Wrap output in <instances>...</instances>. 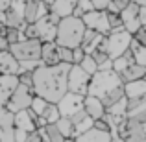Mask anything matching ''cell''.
<instances>
[{"instance_id":"obj_47","label":"cell","mask_w":146,"mask_h":142,"mask_svg":"<svg viewBox=\"0 0 146 142\" xmlns=\"http://www.w3.org/2000/svg\"><path fill=\"white\" fill-rule=\"evenodd\" d=\"M139 20H141V26H146V7L141 6L139 9Z\"/></svg>"},{"instance_id":"obj_16","label":"cell","mask_w":146,"mask_h":142,"mask_svg":"<svg viewBox=\"0 0 146 142\" xmlns=\"http://www.w3.org/2000/svg\"><path fill=\"white\" fill-rule=\"evenodd\" d=\"M83 111H85L94 122L102 120V118L106 116V105L102 103L100 98H94V96H85V100H83Z\"/></svg>"},{"instance_id":"obj_26","label":"cell","mask_w":146,"mask_h":142,"mask_svg":"<svg viewBox=\"0 0 146 142\" xmlns=\"http://www.w3.org/2000/svg\"><path fill=\"white\" fill-rule=\"evenodd\" d=\"M124 83H131V81H139V79L146 78V67H141V65H129V68L120 76Z\"/></svg>"},{"instance_id":"obj_32","label":"cell","mask_w":146,"mask_h":142,"mask_svg":"<svg viewBox=\"0 0 146 142\" xmlns=\"http://www.w3.org/2000/svg\"><path fill=\"white\" fill-rule=\"evenodd\" d=\"M131 4V0H111L109 6H107V13H115V15H120L126 7Z\"/></svg>"},{"instance_id":"obj_2","label":"cell","mask_w":146,"mask_h":142,"mask_svg":"<svg viewBox=\"0 0 146 142\" xmlns=\"http://www.w3.org/2000/svg\"><path fill=\"white\" fill-rule=\"evenodd\" d=\"M85 24L82 18L76 17H65L57 24V35H56V44L59 48H80L82 46L83 35H85Z\"/></svg>"},{"instance_id":"obj_43","label":"cell","mask_w":146,"mask_h":142,"mask_svg":"<svg viewBox=\"0 0 146 142\" xmlns=\"http://www.w3.org/2000/svg\"><path fill=\"white\" fill-rule=\"evenodd\" d=\"M91 2H93V7L96 11H107V6L111 0H91Z\"/></svg>"},{"instance_id":"obj_12","label":"cell","mask_w":146,"mask_h":142,"mask_svg":"<svg viewBox=\"0 0 146 142\" xmlns=\"http://www.w3.org/2000/svg\"><path fill=\"white\" fill-rule=\"evenodd\" d=\"M139 9H141L139 4L131 2V4H129V6L120 13L122 26H124V30H126L128 33H131V35H135V33L139 32L141 28H143V26H141V20H139Z\"/></svg>"},{"instance_id":"obj_50","label":"cell","mask_w":146,"mask_h":142,"mask_svg":"<svg viewBox=\"0 0 146 142\" xmlns=\"http://www.w3.org/2000/svg\"><path fill=\"white\" fill-rule=\"evenodd\" d=\"M41 2H44V4H48V6H52V2H54V0H41Z\"/></svg>"},{"instance_id":"obj_40","label":"cell","mask_w":146,"mask_h":142,"mask_svg":"<svg viewBox=\"0 0 146 142\" xmlns=\"http://www.w3.org/2000/svg\"><path fill=\"white\" fill-rule=\"evenodd\" d=\"M85 55H87V53L83 52L82 46L74 48V50H72V65H82V61L85 59Z\"/></svg>"},{"instance_id":"obj_14","label":"cell","mask_w":146,"mask_h":142,"mask_svg":"<svg viewBox=\"0 0 146 142\" xmlns=\"http://www.w3.org/2000/svg\"><path fill=\"white\" fill-rule=\"evenodd\" d=\"M15 114H11L6 107H0V142H13L15 133Z\"/></svg>"},{"instance_id":"obj_18","label":"cell","mask_w":146,"mask_h":142,"mask_svg":"<svg viewBox=\"0 0 146 142\" xmlns=\"http://www.w3.org/2000/svg\"><path fill=\"white\" fill-rule=\"evenodd\" d=\"M0 74H4V76H19L21 74V63L13 57L11 52L0 53Z\"/></svg>"},{"instance_id":"obj_13","label":"cell","mask_w":146,"mask_h":142,"mask_svg":"<svg viewBox=\"0 0 146 142\" xmlns=\"http://www.w3.org/2000/svg\"><path fill=\"white\" fill-rule=\"evenodd\" d=\"M50 13V6L41 0H26L24 6V22L26 24H35L39 18L46 17Z\"/></svg>"},{"instance_id":"obj_3","label":"cell","mask_w":146,"mask_h":142,"mask_svg":"<svg viewBox=\"0 0 146 142\" xmlns=\"http://www.w3.org/2000/svg\"><path fill=\"white\" fill-rule=\"evenodd\" d=\"M120 87H124V81L115 70H98L91 78L87 96H94V98L104 100L109 92L120 89Z\"/></svg>"},{"instance_id":"obj_17","label":"cell","mask_w":146,"mask_h":142,"mask_svg":"<svg viewBox=\"0 0 146 142\" xmlns=\"http://www.w3.org/2000/svg\"><path fill=\"white\" fill-rule=\"evenodd\" d=\"M35 118L37 116L30 109L17 113V114H15V120H13L15 122V129H21V131H26V133L37 131V127H35Z\"/></svg>"},{"instance_id":"obj_45","label":"cell","mask_w":146,"mask_h":142,"mask_svg":"<svg viewBox=\"0 0 146 142\" xmlns=\"http://www.w3.org/2000/svg\"><path fill=\"white\" fill-rule=\"evenodd\" d=\"M2 52H9V43H7V39H6V32L0 35V53Z\"/></svg>"},{"instance_id":"obj_41","label":"cell","mask_w":146,"mask_h":142,"mask_svg":"<svg viewBox=\"0 0 146 142\" xmlns=\"http://www.w3.org/2000/svg\"><path fill=\"white\" fill-rule=\"evenodd\" d=\"M133 39H135L137 43L141 44V46H144V48H146V26H143V28H141L139 32L133 35Z\"/></svg>"},{"instance_id":"obj_1","label":"cell","mask_w":146,"mask_h":142,"mask_svg":"<svg viewBox=\"0 0 146 142\" xmlns=\"http://www.w3.org/2000/svg\"><path fill=\"white\" fill-rule=\"evenodd\" d=\"M72 65L59 63L56 67L41 65L33 72V94L46 100L48 103H56L68 92V72Z\"/></svg>"},{"instance_id":"obj_44","label":"cell","mask_w":146,"mask_h":142,"mask_svg":"<svg viewBox=\"0 0 146 142\" xmlns=\"http://www.w3.org/2000/svg\"><path fill=\"white\" fill-rule=\"evenodd\" d=\"M94 129H98V131H106V133L111 131V127L107 125V122L104 120V118H102V120H96V122H94Z\"/></svg>"},{"instance_id":"obj_51","label":"cell","mask_w":146,"mask_h":142,"mask_svg":"<svg viewBox=\"0 0 146 142\" xmlns=\"http://www.w3.org/2000/svg\"><path fill=\"white\" fill-rule=\"evenodd\" d=\"M43 142H46V140H43Z\"/></svg>"},{"instance_id":"obj_30","label":"cell","mask_w":146,"mask_h":142,"mask_svg":"<svg viewBox=\"0 0 146 142\" xmlns=\"http://www.w3.org/2000/svg\"><path fill=\"white\" fill-rule=\"evenodd\" d=\"M48 105H50V103L46 102V100L39 98V96H33L32 105H30V111H32V113L35 114V116H43V114H44V111L48 109Z\"/></svg>"},{"instance_id":"obj_52","label":"cell","mask_w":146,"mask_h":142,"mask_svg":"<svg viewBox=\"0 0 146 142\" xmlns=\"http://www.w3.org/2000/svg\"><path fill=\"white\" fill-rule=\"evenodd\" d=\"M144 79H146V78H144Z\"/></svg>"},{"instance_id":"obj_9","label":"cell","mask_w":146,"mask_h":142,"mask_svg":"<svg viewBox=\"0 0 146 142\" xmlns=\"http://www.w3.org/2000/svg\"><path fill=\"white\" fill-rule=\"evenodd\" d=\"M61 18L56 17L54 13H48L46 17L39 18L35 22V30H37V39L41 43H56V35H57V24Z\"/></svg>"},{"instance_id":"obj_19","label":"cell","mask_w":146,"mask_h":142,"mask_svg":"<svg viewBox=\"0 0 146 142\" xmlns=\"http://www.w3.org/2000/svg\"><path fill=\"white\" fill-rule=\"evenodd\" d=\"M70 122H72V125H74L76 139H78L80 135H83V133H87L89 129L94 127V120L85 113V111H80V113H76L74 116H70Z\"/></svg>"},{"instance_id":"obj_20","label":"cell","mask_w":146,"mask_h":142,"mask_svg":"<svg viewBox=\"0 0 146 142\" xmlns=\"http://www.w3.org/2000/svg\"><path fill=\"white\" fill-rule=\"evenodd\" d=\"M80 0H54L50 6V13H54L56 17L65 18V17H72L76 6Z\"/></svg>"},{"instance_id":"obj_34","label":"cell","mask_w":146,"mask_h":142,"mask_svg":"<svg viewBox=\"0 0 146 142\" xmlns=\"http://www.w3.org/2000/svg\"><path fill=\"white\" fill-rule=\"evenodd\" d=\"M6 39H7V43H9V46H11V44H17V43H21V41H24L26 37H24V33H22V30L6 28Z\"/></svg>"},{"instance_id":"obj_42","label":"cell","mask_w":146,"mask_h":142,"mask_svg":"<svg viewBox=\"0 0 146 142\" xmlns=\"http://www.w3.org/2000/svg\"><path fill=\"white\" fill-rule=\"evenodd\" d=\"M78 9H82L83 13H89V11H94V7H93V2L91 0H80L78 2Z\"/></svg>"},{"instance_id":"obj_37","label":"cell","mask_w":146,"mask_h":142,"mask_svg":"<svg viewBox=\"0 0 146 142\" xmlns=\"http://www.w3.org/2000/svg\"><path fill=\"white\" fill-rule=\"evenodd\" d=\"M19 83L33 89V72H21L19 74Z\"/></svg>"},{"instance_id":"obj_7","label":"cell","mask_w":146,"mask_h":142,"mask_svg":"<svg viewBox=\"0 0 146 142\" xmlns=\"http://www.w3.org/2000/svg\"><path fill=\"white\" fill-rule=\"evenodd\" d=\"M33 96H35V94H33V89H30V87L21 85V83H19L17 90H15L13 96L9 98V102H7L6 109L9 111L11 114H17V113H21V111L30 109Z\"/></svg>"},{"instance_id":"obj_23","label":"cell","mask_w":146,"mask_h":142,"mask_svg":"<svg viewBox=\"0 0 146 142\" xmlns=\"http://www.w3.org/2000/svg\"><path fill=\"white\" fill-rule=\"evenodd\" d=\"M106 39V35L98 32H93V30H85V35H83V41H82V48L87 55H91L93 52H96L98 46L102 44V41Z\"/></svg>"},{"instance_id":"obj_49","label":"cell","mask_w":146,"mask_h":142,"mask_svg":"<svg viewBox=\"0 0 146 142\" xmlns=\"http://www.w3.org/2000/svg\"><path fill=\"white\" fill-rule=\"evenodd\" d=\"M113 142H124V140H122L120 137H115V139H113Z\"/></svg>"},{"instance_id":"obj_15","label":"cell","mask_w":146,"mask_h":142,"mask_svg":"<svg viewBox=\"0 0 146 142\" xmlns=\"http://www.w3.org/2000/svg\"><path fill=\"white\" fill-rule=\"evenodd\" d=\"M19 87V76H4L0 74V107H6L9 98Z\"/></svg>"},{"instance_id":"obj_27","label":"cell","mask_w":146,"mask_h":142,"mask_svg":"<svg viewBox=\"0 0 146 142\" xmlns=\"http://www.w3.org/2000/svg\"><path fill=\"white\" fill-rule=\"evenodd\" d=\"M43 140L46 142H65V137L59 133V129L56 127V124H48L44 129H39Z\"/></svg>"},{"instance_id":"obj_10","label":"cell","mask_w":146,"mask_h":142,"mask_svg":"<svg viewBox=\"0 0 146 142\" xmlns=\"http://www.w3.org/2000/svg\"><path fill=\"white\" fill-rule=\"evenodd\" d=\"M83 24H85L87 30H93V32H98L102 35H109V20H107V11H89L82 17Z\"/></svg>"},{"instance_id":"obj_31","label":"cell","mask_w":146,"mask_h":142,"mask_svg":"<svg viewBox=\"0 0 146 142\" xmlns=\"http://www.w3.org/2000/svg\"><path fill=\"white\" fill-rule=\"evenodd\" d=\"M124 98H126V94H124V87H120V89H117V90H113V92L107 94L106 98L102 100V103L106 105V109H107V107L115 105L117 102H120V100H124Z\"/></svg>"},{"instance_id":"obj_39","label":"cell","mask_w":146,"mask_h":142,"mask_svg":"<svg viewBox=\"0 0 146 142\" xmlns=\"http://www.w3.org/2000/svg\"><path fill=\"white\" fill-rule=\"evenodd\" d=\"M59 61L65 65H72V50L70 48H59Z\"/></svg>"},{"instance_id":"obj_24","label":"cell","mask_w":146,"mask_h":142,"mask_svg":"<svg viewBox=\"0 0 146 142\" xmlns=\"http://www.w3.org/2000/svg\"><path fill=\"white\" fill-rule=\"evenodd\" d=\"M124 94H126V100H141V98H144L146 96V79L124 83Z\"/></svg>"},{"instance_id":"obj_46","label":"cell","mask_w":146,"mask_h":142,"mask_svg":"<svg viewBox=\"0 0 146 142\" xmlns=\"http://www.w3.org/2000/svg\"><path fill=\"white\" fill-rule=\"evenodd\" d=\"M24 142H43V137H41L39 131H33V133L28 135V139H26Z\"/></svg>"},{"instance_id":"obj_29","label":"cell","mask_w":146,"mask_h":142,"mask_svg":"<svg viewBox=\"0 0 146 142\" xmlns=\"http://www.w3.org/2000/svg\"><path fill=\"white\" fill-rule=\"evenodd\" d=\"M129 50L133 52V59H135V65H141V67H146V48L141 46L135 39L129 44Z\"/></svg>"},{"instance_id":"obj_5","label":"cell","mask_w":146,"mask_h":142,"mask_svg":"<svg viewBox=\"0 0 146 142\" xmlns=\"http://www.w3.org/2000/svg\"><path fill=\"white\" fill-rule=\"evenodd\" d=\"M131 41H133V35L128 33L126 30L109 32V35H106V44H107V55L111 57V61L124 55L129 50Z\"/></svg>"},{"instance_id":"obj_6","label":"cell","mask_w":146,"mask_h":142,"mask_svg":"<svg viewBox=\"0 0 146 142\" xmlns=\"http://www.w3.org/2000/svg\"><path fill=\"white\" fill-rule=\"evenodd\" d=\"M118 137L124 142H146V124L126 118L118 125Z\"/></svg>"},{"instance_id":"obj_22","label":"cell","mask_w":146,"mask_h":142,"mask_svg":"<svg viewBox=\"0 0 146 142\" xmlns=\"http://www.w3.org/2000/svg\"><path fill=\"white\" fill-rule=\"evenodd\" d=\"M128 118L146 124V96L141 100H128Z\"/></svg>"},{"instance_id":"obj_28","label":"cell","mask_w":146,"mask_h":142,"mask_svg":"<svg viewBox=\"0 0 146 142\" xmlns=\"http://www.w3.org/2000/svg\"><path fill=\"white\" fill-rule=\"evenodd\" d=\"M56 127L59 129V133L65 137V140H70V139H74L76 140V133H74V125H72V122H70V118H65V116H61L59 120H57V124H56Z\"/></svg>"},{"instance_id":"obj_38","label":"cell","mask_w":146,"mask_h":142,"mask_svg":"<svg viewBox=\"0 0 146 142\" xmlns=\"http://www.w3.org/2000/svg\"><path fill=\"white\" fill-rule=\"evenodd\" d=\"M91 55H93V59L96 61V65H98V67H102L104 63H107V61L111 59V57L107 55V52H102V50H96V52H93Z\"/></svg>"},{"instance_id":"obj_21","label":"cell","mask_w":146,"mask_h":142,"mask_svg":"<svg viewBox=\"0 0 146 142\" xmlns=\"http://www.w3.org/2000/svg\"><path fill=\"white\" fill-rule=\"evenodd\" d=\"M41 63L44 67H56L59 65V46L56 43H43V50H41Z\"/></svg>"},{"instance_id":"obj_8","label":"cell","mask_w":146,"mask_h":142,"mask_svg":"<svg viewBox=\"0 0 146 142\" xmlns=\"http://www.w3.org/2000/svg\"><path fill=\"white\" fill-rule=\"evenodd\" d=\"M89 83H91V76L87 74L80 65H72L70 72H68V92L87 96Z\"/></svg>"},{"instance_id":"obj_25","label":"cell","mask_w":146,"mask_h":142,"mask_svg":"<svg viewBox=\"0 0 146 142\" xmlns=\"http://www.w3.org/2000/svg\"><path fill=\"white\" fill-rule=\"evenodd\" d=\"M76 142H113V137L111 133H106V131H98V129H89L87 133L80 135Z\"/></svg>"},{"instance_id":"obj_48","label":"cell","mask_w":146,"mask_h":142,"mask_svg":"<svg viewBox=\"0 0 146 142\" xmlns=\"http://www.w3.org/2000/svg\"><path fill=\"white\" fill-rule=\"evenodd\" d=\"M9 6H11V0H0V11L6 13V11L9 9Z\"/></svg>"},{"instance_id":"obj_4","label":"cell","mask_w":146,"mask_h":142,"mask_svg":"<svg viewBox=\"0 0 146 142\" xmlns=\"http://www.w3.org/2000/svg\"><path fill=\"white\" fill-rule=\"evenodd\" d=\"M41 50L43 43L39 39H24L17 44H11L9 52L19 63H28V61H41Z\"/></svg>"},{"instance_id":"obj_35","label":"cell","mask_w":146,"mask_h":142,"mask_svg":"<svg viewBox=\"0 0 146 142\" xmlns=\"http://www.w3.org/2000/svg\"><path fill=\"white\" fill-rule=\"evenodd\" d=\"M80 67H82L83 70L91 76V78H93V76L98 72V65H96V61L93 59V55H85V59L82 61V65H80Z\"/></svg>"},{"instance_id":"obj_36","label":"cell","mask_w":146,"mask_h":142,"mask_svg":"<svg viewBox=\"0 0 146 142\" xmlns=\"http://www.w3.org/2000/svg\"><path fill=\"white\" fill-rule=\"evenodd\" d=\"M107 20H109V30H111V32H117V30H124V26H122V18H120V15L107 13Z\"/></svg>"},{"instance_id":"obj_11","label":"cell","mask_w":146,"mask_h":142,"mask_svg":"<svg viewBox=\"0 0 146 142\" xmlns=\"http://www.w3.org/2000/svg\"><path fill=\"white\" fill-rule=\"evenodd\" d=\"M83 100H85V96L67 92L59 102H57V109H59L61 116L70 118V116H74L76 113L83 111Z\"/></svg>"},{"instance_id":"obj_33","label":"cell","mask_w":146,"mask_h":142,"mask_svg":"<svg viewBox=\"0 0 146 142\" xmlns=\"http://www.w3.org/2000/svg\"><path fill=\"white\" fill-rule=\"evenodd\" d=\"M43 118L48 122V124H57V120L61 118V113H59V109H57V105H56V103H50V105H48V109L44 111Z\"/></svg>"}]
</instances>
